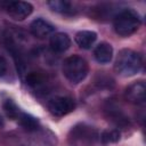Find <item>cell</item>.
Wrapping results in <instances>:
<instances>
[{
  "mask_svg": "<svg viewBox=\"0 0 146 146\" xmlns=\"http://www.w3.org/2000/svg\"><path fill=\"white\" fill-rule=\"evenodd\" d=\"M141 65V56L138 52L131 49H122L115 59L114 70L122 76H131L139 72Z\"/></svg>",
  "mask_w": 146,
  "mask_h": 146,
  "instance_id": "1",
  "label": "cell"
},
{
  "mask_svg": "<svg viewBox=\"0 0 146 146\" xmlns=\"http://www.w3.org/2000/svg\"><path fill=\"white\" fill-rule=\"evenodd\" d=\"M113 26L119 35L129 36L139 29L140 17L136 11L131 9H124L114 17Z\"/></svg>",
  "mask_w": 146,
  "mask_h": 146,
  "instance_id": "2",
  "label": "cell"
},
{
  "mask_svg": "<svg viewBox=\"0 0 146 146\" xmlns=\"http://www.w3.org/2000/svg\"><path fill=\"white\" fill-rule=\"evenodd\" d=\"M88 63L84 58L73 55L67 57L63 63V73L72 83H79L86 79L88 74Z\"/></svg>",
  "mask_w": 146,
  "mask_h": 146,
  "instance_id": "3",
  "label": "cell"
},
{
  "mask_svg": "<svg viewBox=\"0 0 146 146\" xmlns=\"http://www.w3.org/2000/svg\"><path fill=\"white\" fill-rule=\"evenodd\" d=\"M1 5L6 9L7 14L16 21L25 19L27 16L31 15L33 10L32 5L25 1H7V2H2Z\"/></svg>",
  "mask_w": 146,
  "mask_h": 146,
  "instance_id": "4",
  "label": "cell"
},
{
  "mask_svg": "<svg viewBox=\"0 0 146 146\" xmlns=\"http://www.w3.org/2000/svg\"><path fill=\"white\" fill-rule=\"evenodd\" d=\"M48 108L55 116H64L75 108V103L71 97L56 96L49 100Z\"/></svg>",
  "mask_w": 146,
  "mask_h": 146,
  "instance_id": "5",
  "label": "cell"
},
{
  "mask_svg": "<svg viewBox=\"0 0 146 146\" xmlns=\"http://www.w3.org/2000/svg\"><path fill=\"white\" fill-rule=\"evenodd\" d=\"M146 96V86L143 81L135 82L130 84L125 90V97L130 103L133 104H143L145 102Z\"/></svg>",
  "mask_w": 146,
  "mask_h": 146,
  "instance_id": "6",
  "label": "cell"
},
{
  "mask_svg": "<svg viewBox=\"0 0 146 146\" xmlns=\"http://www.w3.org/2000/svg\"><path fill=\"white\" fill-rule=\"evenodd\" d=\"M55 27L47 21L42 19V18H36L34 19L31 25H30V31L31 33L39 39H44L46 36L50 35L54 32Z\"/></svg>",
  "mask_w": 146,
  "mask_h": 146,
  "instance_id": "7",
  "label": "cell"
},
{
  "mask_svg": "<svg viewBox=\"0 0 146 146\" xmlns=\"http://www.w3.org/2000/svg\"><path fill=\"white\" fill-rule=\"evenodd\" d=\"M71 46V39L66 33L58 32L50 38V48L55 52H64Z\"/></svg>",
  "mask_w": 146,
  "mask_h": 146,
  "instance_id": "8",
  "label": "cell"
},
{
  "mask_svg": "<svg viewBox=\"0 0 146 146\" xmlns=\"http://www.w3.org/2000/svg\"><path fill=\"white\" fill-rule=\"evenodd\" d=\"M95 59L100 64L110 63L113 57V48L107 42H100L94 50Z\"/></svg>",
  "mask_w": 146,
  "mask_h": 146,
  "instance_id": "9",
  "label": "cell"
},
{
  "mask_svg": "<svg viewBox=\"0 0 146 146\" xmlns=\"http://www.w3.org/2000/svg\"><path fill=\"white\" fill-rule=\"evenodd\" d=\"M72 133H73V137L75 139H79V140H83V141H88V143H91L96 139L97 135H96V131L94 129H91L90 127H86V125H76L73 128L72 130Z\"/></svg>",
  "mask_w": 146,
  "mask_h": 146,
  "instance_id": "10",
  "label": "cell"
},
{
  "mask_svg": "<svg viewBox=\"0 0 146 146\" xmlns=\"http://www.w3.org/2000/svg\"><path fill=\"white\" fill-rule=\"evenodd\" d=\"M97 34L92 31H80L75 35V41L79 47L83 49H89L96 41Z\"/></svg>",
  "mask_w": 146,
  "mask_h": 146,
  "instance_id": "11",
  "label": "cell"
},
{
  "mask_svg": "<svg viewBox=\"0 0 146 146\" xmlns=\"http://www.w3.org/2000/svg\"><path fill=\"white\" fill-rule=\"evenodd\" d=\"M46 75L42 73V72H38V71H34V72H30L27 75H26V83L34 88V89H41V88H44L46 86Z\"/></svg>",
  "mask_w": 146,
  "mask_h": 146,
  "instance_id": "12",
  "label": "cell"
},
{
  "mask_svg": "<svg viewBox=\"0 0 146 146\" xmlns=\"http://www.w3.org/2000/svg\"><path fill=\"white\" fill-rule=\"evenodd\" d=\"M17 117H18V123L26 131H35L38 129V127H39V121L34 116H32L30 114L21 113Z\"/></svg>",
  "mask_w": 146,
  "mask_h": 146,
  "instance_id": "13",
  "label": "cell"
},
{
  "mask_svg": "<svg viewBox=\"0 0 146 146\" xmlns=\"http://www.w3.org/2000/svg\"><path fill=\"white\" fill-rule=\"evenodd\" d=\"M48 6L54 11H57V13H62V14H73L74 13V7L68 1H63V0L48 1Z\"/></svg>",
  "mask_w": 146,
  "mask_h": 146,
  "instance_id": "14",
  "label": "cell"
},
{
  "mask_svg": "<svg viewBox=\"0 0 146 146\" xmlns=\"http://www.w3.org/2000/svg\"><path fill=\"white\" fill-rule=\"evenodd\" d=\"M120 132L119 130H115V129H111V130H105L103 133H102V140L106 144L108 143H116L120 140Z\"/></svg>",
  "mask_w": 146,
  "mask_h": 146,
  "instance_id": "15",
  "label": "cell"
},
{
  "mask_svg": "<svg viewBox=\"0 0 146 146\" xmlns=\"http://www.w3.org/2000/svg\"><path fill=\"white\" fill-rule=\"evenodd\" d=\"M3 108L7 113V115L10 116V117H17L19 115V112H18V108H17L16 104L10 99L6 100V103L3 105Z\"/></svg>",
  "mask_w": 146,
  "mask_h": 146,
  "instance_id": "16",
  "label": "cell"
},
{
  "mask_svg": "<svg viewBox=\"0 0 146 146\" xmlns=\"http://www.w3.org/2000/svg\"><path fill=\"white\" fill-rule=\"evenodd\" d=\"M7 72V62L3 56L0 55V76H2Z\"/></svg>",
  "mask_w": 146,
  "mask_h": 146,
  "instance_id": "17",
  "label": "cell"
},
{
  "mask_svg": "<svg viewBox=\"0 0 146 146\" xmlns=\"http://www.w3.org/2000/svg\"><path fill=\"white\" fill-rule=\"evenodd\" d=\"M5 125V122H3V119L0 116V128H2Z\"/></svg>",
  "mask_w": 146,
  "mask_h": 146,
  "instance_id": "18",
  "label": "cell"
}]
</instances>
